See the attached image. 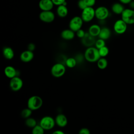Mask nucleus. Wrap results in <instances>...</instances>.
Instances as JSON below:
<instances>
[{
    "label": "nucleus",
    "instance_id": "25",
    "mask_svg": "<svg viewBox=\"0 0 134 134\" xmlns=\"http://www.w3.org/2000/svg\"><path fill=\"white\" fill-rule=\"evenodd\" d=\"M25 125H26L27 127H28L29 128H32L35 126H36L37 125V122L35 118L30 117L26 119Z\"/></svg>",
    "mask_w": 134,
    "mask_h": 134
},
{
    "label": "nucleus",
    "instance_id": "36",
    "mask_svg": "<svg viewBox=\"0 0 134 134\" xmlns=\"http://www.w3.org/2000/svg\"><path fill=\"white\" fill-rule=\"evenodd\" d=\"M119 1L122 4H129L132 0H119Z\"/></svg>",
    "mask_w": 134,
    "mask_h": 134
},
{
    "label": "nucleus",
    "instance_id": "27",
    "mask_svg": "<svg viewBox=\"0 0 134 134\" xmlns=\"http://www.w3.org/2000/svg\"><path fill=\"white\" fill-rule=\"evenodd\" d=\"M44 130L40 125H37L32 128L31 132L32 134H43Z\"/></svg>",
    "mask_w": 134,
    "mask_h": 134
},
{
    "label": "nucleus",
    "instance_id": "16",
    "mask_svg": "<svg viewBox=\"0 0 134 134\" xmlns=\"http://www.w3.org/2000/svg\"><path fill=\"white\" fill-rule=\"evenodd\" d=\"M75 32L71 29H66L62 31L61 32V38L65 40H71L74 39L75 37Z\"/></svg>",
    "mask_w": 134,
    "mask_h": 134
},
{
    "label": "nucleus",
    "instance_id": "14",
    "mask_svg": "<svg viewBox=\"0 0 134 134\" xmlns=\"http://www.w3.org/2000/svg\"><path fill=\"white\" fill-rule=\"evenodd\" d=\"M20 59L23 62H30L34 58V53L33 51L29 50H25L21 53L20 54Z\"/></svg>",
    "mask_w": 134,
    "mask_h": 134
},
{
    "label": "nucleus",
    "instance_id": "8",
    "mask_svg": "<svg viewBox=\"0 0 134 134\" xmlns=\"http://www.w3.org/2000/svg\"><path fill=\"white\" fill-rule=\"evenodd\" d=\"M114 31L119 35L124 34L127 29V24L122 19L117 20L113 26Z\"/></svg>",
    "mask_w": 134,
    "mask_h": 134
},
{
    "label": "nucleus",
    "instance_id": "32",
    "mask_svg": "<svg viewBox=\"0 0 134 134\" xmlns=\"http://www.w3.org/2000/svg\"><path fill=\"white\" fill-rule=\"evenodd\" d=\"M77 6L79 8H80L81 10H83L87 7L86 5L84 2L83 1V0H79L77 2Z\"/></svg>",
    "mask_w": 134,
    "mask_h": 134
},
{
    "label": "nucleus",
    "instance_id": "11",
    "mask_svg": "<svg viewBox=\"0 0 134 134\" xmlns=\"http://www.w3.org/2000/svg\"><path fill=\"white\" fill-rule=\"evenodd\" d=\"M109 12L105 6H99L95 9V17L99 20H104L108 18Z\"/></svg>",
    "mask_w": 134,
    "mask_h": 134
},
{
    "label": "nucleus",
    "instance_id": "30",
    "mask_svg": "<svg viewBox=\"0 0 134 134\" xmlns=\"http://www.w3.org/2000/svg\"><path fill=\"white\" fill-rule=\"evenodd\" d=\"M76 32V36L79 38H81L82 39L83 37H84V36H85V34H86V32L83 30L82 29V28L78 30L77 31L75 32Z\"/></svg>",
    "mask_w": 134,
    "mask_h": 134
},
{
    "label": "nucleus",
    "instance_id": "34",
    "mask_svg": "<svg viewBox=\"0 0 134 134\" xmlns=\"http://www.w3.org/2000/svg\"><path fill=\"white\" fill-rule=\"evenodd\" d=\"M52 1L54 5L58 6L59 5L63 4L66 2V0H52Z\"/></svg>",
    "mask_w": 134,
    "mask_h": 134
},
{
    "label": "nucleus",
    "instance_id": "24",
    "mask_svg": "<svg viewBox=\"0 0 134 134\" xmlns=\"http://www.w3.org/2000/svg\"><path fill=\"white\" fill-rule=\"evenodd\" d=\"M77 63V61L75 58L70 57L66 59L65 64L69 68H73L76 66Z\"/></svg>",
    "mask_w": 134,
    "mask_h": 134
},
{
    "label": "nucleus",
    "instance_id": "7",
    "mask_svg": "<svg viewBox=\"0 0 134 134\" xmlns=\"http://www.w3.org/2000/svg\"><path fill=\"white\" fill-rule=\"evenodd\" d=\"M83 22L84 21L81 16H74L70 20L69 24V28L76 32L82 28Z\"/></svg>",
    "mask_w": 134,
    "mask_h": 134
},
{
    "label": "nucleus",
    "instance_id": "20",
    "mask_svg": "<svg viewBox=\"0 0 134 134\" xmlns=\"http://www.w3.org/2000/svg\"><path fill=\"white\" fill-rule=\"evenodd\" d=\"M57 14L61 18L65 17L68 14V9L66 5H60L57 8Z\"/></svg>",
    "mask_w": 134,
    "mask_h": 134
},
{
    "label": "nucleus",
    "instance_id": "21",
    "mask_svg": "<svg viewBox=\"0 0 134 134\" xmlns=\"http://www.w3.org/2000/svg\"><path fill=\"white\" fill-rule=\"evenodd\" d=\"M101 30V27L97 24H93L88 28V32L92 36L98 37Z\"/></svg>",
    "mask_w": 134,
    "mask_h": 134
},
{
    "label": "nucleus",
    "instance_id": "13",
    "mask_svg": "<svg viewBox=\"0 0 134 134\" xmlns=\"http://www.w3.org/2000/svg\"><path fill=\"white\" fill-rule=\"evenodd\" d=\"M38 5L42 11H45L51 10L54 5L52 0H40Z\"/></svg>",
    "mask_w": 134,
    "mask_h": 134
},
{
    "label": "nucleus",
    "instance_id": "17",
    "mask_svg": "<svg viewBox=\"0 0 134 134\" xmlns=\"http://www.w3.org/2000/svg\"><path fill=\"white\" fill-rule=\"evenodd\" d=\"M4 74L6 77L10 79L15 76H18L17 70L12 65H8L5 68Z\"/></svg>",
    "mask_w": 134,
    "mask_h": 134
},
{
    "label": "nucleus",
    "instance_id": "9",
    "mask_svg": "<svg viewBox=\"0 0 134 134\" xmlns=\"http://www.w3.org/2000/svg\"><path fill=\"white\" fill-rule=\"evenodd\" d=\"M23 86V81L22 79L18 76L10 79L9 81V87L10 89L14 92H17L21 89Z\"/></svg>",
    "mask_w": 134,
    "mask_h": 134
},
{
    "label": "nucleus",
    "instance_id": "15",
    "mask_svg": "<svg viewBox=\"0 0 134 134\" xmlns=\"http://www.w3.org/2000/svg\"><path fill=\"white\" fill-rule=\"evenodd\" d=\"M55 124L61 128L65 127L68 124V118L65 115L63 114L57 115L55 118Z\"/></svg>",
    "mask_w": 134,
    "mask_h": 134
},
{
    "label": "nucleus",
    "instance_id": "23",
    "mask_svg": "<svg viewBox=\"0 0 134 134\" xmlns=\"http://www.w3.org/2000/svg\"><path fill=\"white\" fill-rule=\"evenodd\" d=\"M97 67L100 70L106 69L108 65V61L105 57H100L97 61Z\"/></svg>",
    "mask_w": 134,
    "mask_h": 134
},
{
    "label": "nucleus",
    "instance_id": "37",
    "mask_svg": "<svg viewBox=\"0 0 134 134\" xmlns=\"http://www.w3.org/2000/svg\"><path fill=\"white\" fill-rule=\"evenodd\" d=\"M53 134H64V132L63 131L61 130H57L55 131H54L53 132Z\"/></svg>",
    "mask_w": 134,
    "mask_h": 134
},
{
    "label": "nucleus",
    "instance_id": "3",
    "mask_svg": "<svg viewBox=\"0 0 134 134\" xmlns=\"http://www.w3.org/2000/svg\"><path fill=\"white\" fill-rule=\"evenodd\" d=\"M66 68L63 63L58 62L52 65L51 69V73L54 77H61L65 73Z\"/></svg>",
    "mask_w": 134,
    "mask_h": 134
},
{
    "label": "nucleus",
    "instance_id": "29",
    "mask_svg": "<svg viewBox=\"0 0 134 134\" xmlns=\"http://www.w3.org/2000/svg\"><path fill=\"white\" fill-rule=\"evenodd\" d=\"M106 45V43H105V40L100 38H99L98 39H97L95 41V47L97 48L98 49H100V48L105 46Z\"/></svg>",
    "mask_w": 134,
    "mask_h": 134
},
{
    "label": "nucleus",
    "instance_id": "18",
    "mask_svg": "<svg viewBox=\"0 0 134 134\" xmlns=\"http://www.w3.org/2000/svg\"><path fill=\"white\" fill-rule=\"evenodd\" d=\"M111 36V31L109 28L104 27L101 28L100 31L98 35V38L104 39L105 40L108 39Z\"/></svg>",
    "mask_w": 134,
    "mask_h": 134
},
{
    "label": "nucleus",
    "instance_id": "22",
    "mask_svg": "<svg viewBox=\"0 0 134 134\" xmlns=\"http://www.w3.org/2000/svg\"><path fill=\"white\" fill-rule=\"evenodd\" d=\"M125 8L122 5V3H116L111 6V10L115 14H121Z\"/></svg>",
    "mask_w": 134,
    "mask_h": 134
},
{
    "label": "nucleus",
    "instance_id": "33",
    "mask_svg": "<svg viewBox=\"0 0 134 134\" xmlns=\"http://www.w3.org/2000/svg\"><path fill=\"white\" fill-rule=\"evenodd\" d=\"M79 134H90V131L87 128H82L79 130Z\"/></svg>",
    "mask_w": 134,
    "mask_h": 134
},
{
    "label": "nucleus",
    "instance_id": "10",
    "mask_svg": "<svg viewBox=\"0 0 134 134\" xmlns=\"http://www.w3.org/2000/svg\"><path fill=\"white\" fill-rule=\"evenodd\" d=\"M39 19L42 22L46 23H50L54 21L55 15L51 10L41 11L39 15Z\"/></svg>",
    "mask_w": 134,
    "mask_h": 134
},
{
    "label": "nucleus",
    "instance_id": "5",
    "mask_svg": "<svg viewBox=\"0 0 134 134\" xmlns=\"http://www.w3.org/2000/svg\"><path fill=\"white\" fill-rule=\"evenodd\" d=\"M82 10L81 17L84 22H90L95 17V9L93 7H87Z\"/></svg>",
    "mask_w": 134,
    "mask_h": 134
},
{
    "label": "nucleus",
    "instance_id": "1",
    "mask_svg": "<svg viewBox=\"0 0 134 134\" xmlns=\"http://www.w3.org/2000/svg\"><path fill=\"white\" fill-rule=\"evenodd\" d=\"M84 59L89 62H95L100 58L98 49L95 47L87 48L84 54Z\"/></svg>",
    "mask_w": 134,
    "mask_h": 134
},
{
    "label": "nucleus",
    "instance_id": "19",
    "mask_svg": "<svg viewBox=\"0 0 134 134\" xmlns=\"http://www.w3.org/2000/svg\"><path fill=\"white\" fill-rule=\"evenodd\" d=\"M3 55L7 60H12L14 57V51L9 47H5L3 49Z\"/></svg>",
    "mask_w": 134,
    "mask_h": 134
},
{
    "label": "nucleus",
    "instance_id": "31",
    "mask_svg": "<svg viewBox=\"0 0 134 134\" xmlns=\"http://www.w3.org/2000/svg\"><path fill=\"white\" fill-rule=\"evenodd\" d=\"M87 7H93L96 3V0H83Z\"/></svg>",
    "mask_w": 134,
    "mask_h": 134
},
{
    "label": "nucleus",
    "instance_id": "6",
    "mask_svg": "<svg viewBox=\"0 0 134 134\" xmlns=\"http://www.w3.org/2000/svg\"><path fill=\"white\" fill-rule=\"evenodd\" d=\"M121 16V19L127 25L134 24V9L131 8L125 9Z\"/></svg>",
    "mask_w": 134,
    "mask_h": 134
},
{
    "label": "nucleus",
    "instance_id": "4",
    "mask_svg": "<svg viewBox=\"0 0 134 134\" xmlns=\"http://www.w3.org/2000/svg\"><path fill=\"white\" fill-rule=\"evenodd\" d=\"M39 125L45 130H51L55 125V119L50 116H45L43 117L39 122Z\"/></svg>",
    "mask_w": 134,
    "mask_h": 134
},
{
    "label": "nucleus",
    "instance_id": "26",
    "mask_svg": "<svg viewBox=\"0 0 134 134\" xmlns=\"http://www.w3.org/2000/svg\"><path fill=\"white\" fill-rule=\"evenodd\" d=\"M32 110L27 107V108H24L21 110L20 115L23 118L26 119L31 116L32 114Z\"/></svg>",
    "mask_w": 134,
    "mask_h": 134
},
{
    "label": "nucleus",
    "instance_id": "12",
    "mask_svg": "<svg viewBox=\"0 0 134 134\" xmlns=\"http://www.w3.org/2000/svg\"><path fill=\"white\" fill-rule=\"evenodd\" d=\"M96 40L95 37L90 35L88 32H86L84 37L81 39L82 43L87 48L95 45Z\"/></svg>",
    "mask_w": 134,
    "mask_h": 134
},
{
    "label": "nucleus",
    "instance_id": "35",
    "mask_svg": "<svg viewBox=\"0 0 134 134\" xmlns=\"http://www.w3.org/2000/svg\"><path fill=\"white\" fill-rule=\"evenodd\" d=\"M35 48H36V46L34 43H30L28 44V46H27L28 50L31 51H34L35 50Z\"/></svg>",
    "mask_w": 134,
    "mask_h": 134
},
{
    "label": "nucleus",
    "instance_id": "38",
    "mask_svg": "<svg viewBox=\"0 0 134 134\" xmlns=\"http://www.w3.org/2000/svg\"><path fill=\"white\" fill-rule=\"evenodd\" d=\"M129 4L130 8L134 9V1H132Z\"/></svg>",
    "mask_w": 134,
    "mask_h": 134
},
{
    "label": "nucleus",
    "instance_id": "28",
    "mask_svg": "<svg viewBox=\"0 0 134 134\" xmlns=\"http://www.w3.org/2000/svg\"><path fill=\"white\" fill-rule=\"evenodd\" d=\"M98 51L100 57H106L108 54L109 50L108 48L105 46L99 49Z\"/></svg>",
    "mask_w": 134,
    "mask_h": 134
},
{
    "label": "nucleus",
    "instance_id": "2",
    "mask_svg": "<svg viewBox=\"0 0 134 134\" xmlns=\"http://www.w3.org/2000/svg\"><path fill=\"white\" fill-rule=\"evenodd\" d=\"M43 105L42 98L38 95H33L30 97L27 101V107L32 111L40 109Z\"/></svg>",
    "mask_w": 134,
    "mask_h": 134
}]
</instances>
